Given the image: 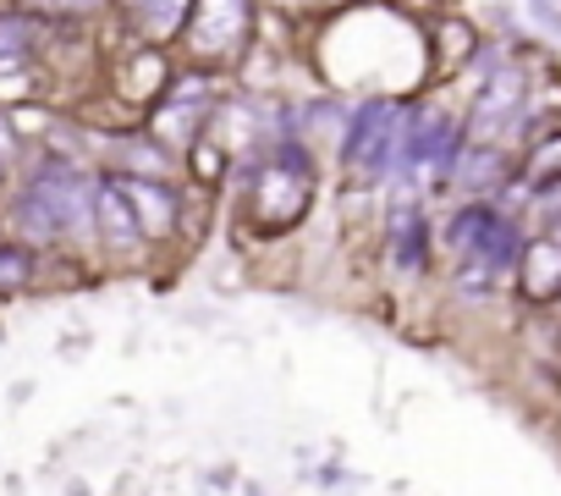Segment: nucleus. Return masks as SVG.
I'll return each mask as SVG.
<instances>
[{"instance_id":"obj_1","label":"nucleus","mask_w":561,"mask_h":496,"mask_svg":"<svg viewBox=\"0 0 561 496\" xmlns=\"http://www.w3.org/2000/svg\"><path fill=\"white\" fill-rule=\"evenodd\" d=\"M314 199V155L304 144H275L253 177V210L264 232H287Z\"/></svg>"},{"instance_id":"obj_2","label":"nucleus","mask_w":561,"mask_h":496,"mask_svg":"<svg viewBox=\"0 0 561 496\" xmlns=\"http://www.w3.org/2000/svg\"><path fill=\"white\" fill-rule=\"evenodd\" d=\"M408 116H413V111H408L402 100H386V94L364 100V105L347 116L342 166L358 171V177H380V171H391L397 155H402V138H408Z\"/></svg>"},{"instance_id":"obj_3","label":"nucleus","mask_w":561,"mask_h":496,"mask_svg":"<svg viewBox=\"0 0 561 496\" xmlns=\"http://www.w3.org/2000/svg\"><path fill=\"white\" fill-rule=\"evenodd\" d=\"M94 237H100L105 248H116V255H133V248L144 243L138 215H133V204H127L116 171H111V177H94Z\"/></svg>"},{"instance_id":"obj_4","label":"nucleus","mask_w":561,"mask_h":496,"mask_svg":"<svg viewBox=\"0 0 561 496\" xmlns=\"http://www.w3.org/2000/svg\"><path fill=\"white\" fill-rule=\"evenodd\" d=\"M182 34L204 56H237V45L248 34V7H231V0H226V7H193Z\"/></svg>"},{"instance_id":"obj_5","label":"nucleus","mask_w":561,"mask_h":496,"mask_svg":"<svg viewBox=\"0 0 561 496\" xmlns=\"http://www.w3.org/2000/svg\"><path fill=\"white\" fill-rule=\"evenodd\" d=\"M116 182H122V193H127V204H133L144 237L176 232V193H171L160 177H122V171H116Z\"/></svg>"},{"instance_id":"obj_6","label":"nucleus","mask_w":561,"mask_h":496,"mask_svg":"<svg viewBox=\"0 0 561 496\" xmlns=\"http://www.w3.org/2000/svg\"><path fill=\"white\" fill-rule=\"evenodd\" d=\"M517 105H523V72H490V83H484V94H479V105H473V133L484 138V133H495L506 116H517Z\"/></svg>"},{"instance_id":"obj_7","label":"nucleus","mask_w":561,"mask_h":496,"mask_svg":"<svg viewBox=\"0 0 561 496\" xmlns=\"http://www.w3.org/2000/svg\"><path fill=\"white\" fill-rule=\"evenodd\" d=\"M34 50H39V29L34 18L23 12H0V83L7 78H23L34 67Z\"/></svg>"},{"instance_id":"obj_8","label":"nucleus","mask_w":561,"mask_h":496,"mask_svg":"<svg viewBox=\"0 0 561 496\" xmlns=\"http://www.w3.org/2000/svg\"><path fill=\"white\" fill-rule=\"evenodd\" d=\"M517 271H523V293H528V298H550V293H561V243H556V237L523 243Z\"/></svg>"},{"instance_id":"obj_9","label":"nucleus","mask_w":561,"mask_h":496,"mask_svg":"<svg viewBox=\"0 0 561 496\" xmlns=\"http://www.w3.org/2000/svg\"><path fill=\"white\" fill-rule=\"evenodd\" d=\"M424 243H430V232H424L419 204H402L391 215V260H397V271H419L424 266Z\"/></svg>"},{"instance_id":"obj_10","label":"nucleus","mask_w":561,"mask_h":496,"mask_svg":"<svg viewBox=\"0 0 561 496\" xmlns=\"http://www.w3.org/2000/svg\"><path fill=\"white\" fill-rule=\"evenodd\" d=\"M495 221H501V210H495V204H468V210H457V215H451L446 243L457 248L462 260H473L479 248H484V237L495 232Z\"/></svg>"},{"instance_id":"obj_11","label":"nucleus","mask_w":561,"mask_h":496,"mask_svg":"<svg viewBox=\"0 0 561 496\" xmlns=\"http://www.w3.org/2000/svg\"><path fill=\"white\" fill-rule=\"evenodd\" d=\"M12 226H18L28 243H56V237H61L56 221H50V210H45V199H39L34 188L18 193V204H12Z\"/></svg>"},{"instance_id":"obj_12","label":"nucleus","mask_w":561,"mask_h":496,"mask_svg":"<svg viewBox=\"0 0 561 496\" xmlns=\"http://www.w3.org/2000/svg\"><path fill=\"white\" fill-rule=\"evenodd\" d=\"M462 188H473V193H484V188H495L501 177H506V160H501V149H468L462 160H457V171H451Z\"/></svg>"},{"instance_id":"obj_13","label":"nucleus","mask_w":561,"mask_h":496,"mask_svg":"<svg viewBox=\"0 0 561 496\" xmlns=\"http://www.w3.org/2000/svg\"><path fill=\"white\" fill-rule=\"evenodd\" d=\"M133 18L144 23V40H171L187 29L193 7H133Z\"/></svg>"},{"instance_id":"obj_14","label":"nucleus","mask_w":561,"mask_h":496,"mask_svg":"<svg viewBox=\"0 0 561 496\" xmlns=\"http://www.w3.org/2000/svg\"><path fill=\"white\" fill-rule=\"evenodd\" d=\"M28 282H34V255L23 243H7V248H0V293H18Z\"/></svg>"},{"instance_id":"obj_15","label":"nucleus","mask_w":561,"mask_h":496,"mask_svg":"<svg viewBox=\"0 0 561 496\" xmlns=\"http://www.w3.org/2000/svg\"><path fill=\"white\" fill-rule=\"evenodd\" d=\"M528 182L534 188H561V133H550L539 149H534V160H528Z\"/></svg>"},{"instance_id":"obj_16","label":"nucleus","mask_w":561,"mask_h":496,"mask_svg":"<svg viewBox=\"0 0 561 496\" xmlns=\"http://www.w3.org/2000/svg\"><path fill=\"white\" fill-rule=\"evenodd\" d=\"M171 122H160L165 127V138H182V144H193L198 133H204V105H176V111H165Z\"/></svg>"},{"instance_id":"obj_17","label":"nucleus","mask_w":561,"mask_h":496,"mask_svg":"<svg viewBox=\"0 0 561 496\" xmlns=\"http://www.w3.org/2000/svg\"><path fill=\"white\" fill-rule=\"evenodd\" d=\"M160 83H165V67H160L154 50H144V56H138V78H127V94H149V89H160Z\"/></svg>"},{"instance_id":"obj_18","label":"nucleus","mask_w":561,"mask_h":496,"mask_svg":"<svg viewBox=\"0 0 561 496\" xmlns=\"http://www.w3.org/2000/svg\"><path fill=\"white\" fill-rule=\"evenodd\" d=\"M495 282H501V277L484 271V266H473V260H462V271H457V293H468V298H484Z\"/></svg>"},{"instance_id":"obj_19","label":"nucleus","mask_w":561,"mask_h":496,"mask_svg":"<svg viewBox=\"0 0 561 496\" xmlns=\"http://www.w3.org/2000/svg\"><path fill=\"white\" fill-rule=\"evenodd\" d=\"M18 138H12V122H7V111H0V155H7Z\"/></svg>"},{"instance_id":"obj_20","label":"nucleus","mask_w":561,"mask_h":496,"mask_svg":"<svg viewBox=\"0 0 561 496\" xmlns=\"http://www.w3.org/2000/svg\"><path fill=\"white\" fill-rule=\"evenodd\" d=\"M0 177H7V160H0Z\"/></svg>"}]
</instances>
